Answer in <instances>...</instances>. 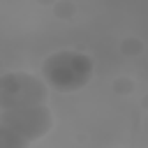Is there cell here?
<instances>
[{
	"mask_svg": "<svg viewBox=\"0 0 148 148\" xmlns=\"http://www.w3.org/2000/svg\"><path fill=\"white\" fill-rule=\"evenodd\" d=\"M92 58L76 49H60L44 58L39 76L49 88L58 92H74L90 83L92 79Z\"/></svg>",
	"mask_w": 148,
	"mask_h": 148,
	"instance_id": "6da1fadb",
	"label": "cell"
},
{
	"mask_svg": "<svg viewBox=\"0 0 148 148\" xmlns=\"http://www.w3.org/2000/svg\"><path fill=\"white\" fill-rule=\"evenodd\" d=\"M49 86L42 76L23 69H12L0 74V111L37 106L49 102Z\"/></svg>",
	"mask_w": 148,
	"mask_h": 148,
	"instance_id": "7a4b0ae2",
	"label": "cell"
},
{
	"mask_svg": "<svg viewBox=\"0 0 148 148\" xmlns=\"http://www.w3.org/2000/svg\"><path fill=\"white\" fill-rule=\"evenodd\" d=\"M0 120L9 125L21 139L28 143H35L44 139L51 127H53V113L49 104H37V106H23V109H7L0 111Z\"/></svg>",
	"mask_w": 148,
	"mask_h": 148,
	"instance_id": "3957f363",
	"label": "cell"
},
{
	"mask_svg": "<svg viewBox=\"0 0 148 148\" xmlns=\"http://www.w3.org/2000/svg\"><path fill=\"white\" fill-rule=\"evenodd\" d=\"M0 148H30V143L0 120Z\"/></svg>",
	"mask_w": 148,
	"mask_h": 148,
	"instance_id": "277c9868",
	"label": "cell"
}]
</instances>
